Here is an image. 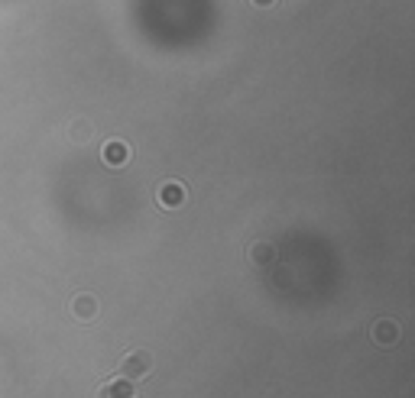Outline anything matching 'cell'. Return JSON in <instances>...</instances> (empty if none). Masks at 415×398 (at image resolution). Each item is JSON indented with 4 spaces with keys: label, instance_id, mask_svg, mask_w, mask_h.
<instances>
[{
    "label": "cell",
    "instance_id": "cell-3",
    "mask_svg": "<svg viewBox=\"0 0 415 398\" xmlns=\"http://www.w3.org/2000/svg\"><path fill=\"white\" fill-rule=\"evenodd\" d=\"M98 398H136V392H134V382H130V379L114 376V379H107V382L101 385Z\"/></svg>",
    "mask_w": 415,
    "mask_h": 398
},
{
    "label": "cell",
    "instance_id": "cell-9",
    "mask_svg": "<svg viewBox=\"0 0 415 398\" xmlns=\"http://www.w3.org/2000/svg\"><path fill=\"white\" fill-rule=\"evenodd\" d=\"M250 4H254V7H273L276 0H250Z\"/></svg>",
    "mask_w": 415,
    "mask_h": 398
},
{
    "label": "cell",
    "instance_id": "cell-2",
    "mask_svg": "<svg viewBox=\"0 0 415 398\" xmlns=\"http://www.w3.org/2000/svg\"><path fill=\"white\" fill-rule=\"evenodd\" d=\"M185 198H189L185 185H179V182H166V185L159 188V195H156V201H159V208L172 210V208H182Z\"/></svg>",
    "mask_w": 415,
    "mask_h": 398
},
{
    "label": "cell",
    "instance_id": "cell-5",
    "mask_svg": "<svg viewBox=\"0 0 415 398\" xmlns=\"http://www.w3.org/2000/svg\"><path fill=\"white\" fill-rule=\"evenodd\" d=\"M71 315H75L78 321H94V317H98V298H94V295H78V298L71 301Z\"/></svg>",
    "mask_w": 415,
    "mask_h": 398
},
{
    "label": "cell",
    "instance_id": "cell-1",
    "mask_svg": "<svg viewBox=\"0 0 415 398\" xmlns=\"http://www.w3.org/2000/svg\"><path fill=\"white\" fill-rule=\"evenodd\" d=\"M149 372H153V357H149L146 349H134L124 363H120V376L130 379V382H136V379H146Z\"/></svg>",
    "mask_w": 415,
    "mask_h": 398
},
{
    "label": "cell",
    "instance_id": "cell-7",
    "mask_svg": "<svg viewBox=\"0 0 415 398\" xmlns=\"http://www.w3.org/2000/svg\"><path fill=\"white\" fill-rule=\"evenodd\" d=\"M273 256H276V252H273V246H269V243H254V246H250V259H254L256 265H269V262H273Z\"/></svg>",
    "mask_w": 415,
    "mask_h": 398
},
{
    "label": "cell",
    "instance_id": "cell-4",
    "mask_svg": "<svg viewBox=\"0 0 415 398\" xmlns=\"http://www.w3.org/2000/svg\"><path fill=\"white\" fill-rule=\"evenodd\" d=\"M101 159H104L111 168H120L130 159V146L127 143H120V140H111V143H104V149H101Z\"/></svg>",
    "mask_w": 415,
    "mask_h": 398
},
{
    "label": "cell",
    "instance_id": "cell-6",
    "mask_svg": "<svg viewBox=\"0 0 415 398\" xmlns=\"http://www.w3.org/2000/svg\"><path fill=\"white\" fill-rule=\"evenodd\" d=\"M373 340L380 343V347H393V343L399 340V324L386 321V317H383V321H376V324H373Z\"/></svg>",
    "mask_w": 415,
    "mask_h": 398
},
{
    "label": "cell",
    "instance_id": "cell-8",
    "mask_svg": "<svg viewBox=\"0 0 415 398\" xmlns=\"http://www.w3.org/2000/svg\"><path fill=\"white\" fill-rule=\"evenodd\" d=\"M88 136H91V126L85 123V120H81V123H75L71 126V140H78V143H85Z\"/></svg>",
    "mask_w": 415,
    "mask_h": 398
}]
</instances>
